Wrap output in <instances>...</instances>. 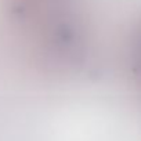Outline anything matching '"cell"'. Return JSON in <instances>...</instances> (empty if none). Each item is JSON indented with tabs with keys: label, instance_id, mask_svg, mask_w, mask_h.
<instances>
[{
	"label": "cell",
	"instance_id": "obj_1",
	"mask_svg": "<svg viewBox=\"0 0 141 141\" xmlns=\"http://www.w3.org/2000/svg\"><path fill=\"white\" fill-rule=\"evenodd\" d=\"M134 61H136V68H137V73L141 79V29L138 31L137 36L134 40Z\"/></svg>",
	"mask_w": 141,
	"mask_h": 141
}]
</instances>
